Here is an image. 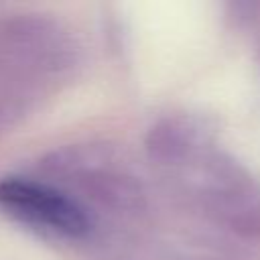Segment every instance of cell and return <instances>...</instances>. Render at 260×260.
Listing matches in <instances>:
<instances>
[{"label": "cell", "mask_w": 260, "mask_h": 260, "mask_svg": "<svg viewBox=\"0 0 260 260\" xmlns=\"http://www.w3.org/2000/svg\"><path fill=\"white\" fill-rule=\"evenodd\" d=\"M0 207L22 221L67 238H79L89 230L83 207L65 193L32 179L4 177L0 181Z\"/></svg>", "instance_id": "1"}]
</instances>
